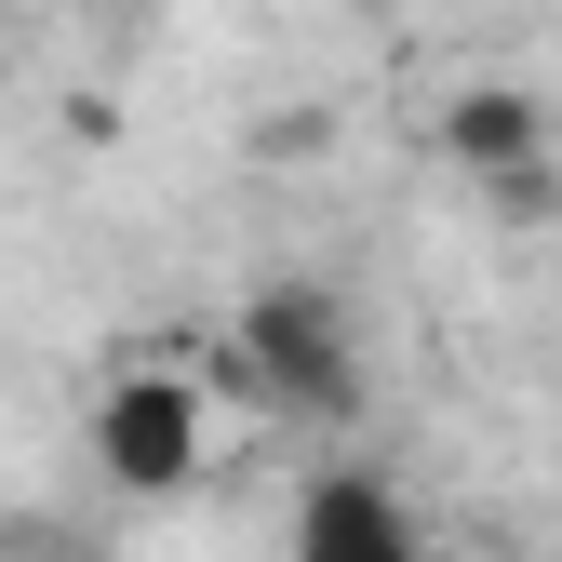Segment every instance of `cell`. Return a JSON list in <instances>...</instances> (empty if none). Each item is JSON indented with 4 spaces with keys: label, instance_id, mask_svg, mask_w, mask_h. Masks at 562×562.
<instances>
[{
    "label": "cell",
    "instance_id": "obj_3",
    "mask_svg": "<svg viewBox=\"0 0 562 562\" xmlns=\"http://www.w3.org/2000/svg\"><path fill=\"white\" fill-rule=\"evenodd\" d=\"M442 161L496 201V215H549V201H562V134H549V108L522 81H469L442 108Z\"/></svg>",
    "mask_w": 562,
    "mask_h": 562
},
{
    "label": "cell",
    "instance_id": "obj_4",
    "mask_svg": "<svg viewBox=\"0 0 562 562\" xmlns=\"http://www.w3.org/2000/svg\"><path fill=\"white\" fill-rule=\"evenodd\" d=\"M281 562H429V536H415V509H402L389 469H322L308 496H295Z\"/></svg>",
    "mask_w": 562,
    "mask_h": 562
},
{
    "label": "cell",
    "instance_id": "obj_2",
    "mask_svg": "<svg viewBox=\"0 0 562 562\" xmlns=\"http://www.w3.org/2000/svg\"><path fill=\"white\" fill-rule=\"evenodd\" d=\"M81 442H94V469L121 496H188L201 456H215V389L188 362H121L94 389V415H81Z\"/></svg>",
    "mask_w": 562,
    "mask_h": 562
},
{
    "label": "cell",
    "instance_id": "obj_1",
    "mask_svg": "<svg viewBox=\"0 0 562 562\" xmlns=\"http://www.w3.org/2000/svg\"><path fill=\"white\" fill-rule=\"evenodd\" d=\"M215 375H228V402H255V415H322V429H335V415H362V322H348L335 281L281 268V281H255V295L228 308Z\"/></svg>",
    "mask_w": 562,
    "mask_h": 562
}]
</instances>
